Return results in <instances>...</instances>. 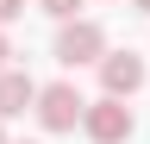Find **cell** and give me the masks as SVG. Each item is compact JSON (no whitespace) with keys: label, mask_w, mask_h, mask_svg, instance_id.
<instances>
[{"label":"cell","mask_w":150,"mask_h":144,"mask_svg":"<svg viewBox=\"0 0 150 144\" xmlns=\"http://www.w3.org/2000/svg\"><path fill=\"white\" fill-rule=\"evenodd\" d=\"M38 6H44V13H50V19H63V25H69V19H75V13H81V0H38Z\"/></svg>","instance_id":"6"},{"label":"cell","mask_w":150,"mask_h":144,"mask_svg":"<svg viewBox=\"0 0 150 144\" xmlns=\"http://www.w3.org/2000/svg\"><path fill=\"white\" fill-rule=\"evenodd\" d=\"M19 13H25V0H0V25H13Z\"/></svg>","instance_id":"7"},{"label":"cell","mask_w":150,"mask_h":144,"mask_svg":"<svg viewBox=\"0 0 150 144\" xmlns=\"http://www.w3.org/2000/svg\"><path fill=\"white\" fill-rule=\"evenodd\" d=\"M81 132L94 138V144H125L131 132H138V119H131V106L125 100H88V113H81Z\"/></svg>","instance_id":"2"},{"label":"cell","mask_w":150,"mask_h":144,"mask_svg":"<svg viewBox=\"0 0 150 144\" xmlns=\"http://www.w3.org/2000/svg\"><path fill=\"white\" fill-rule=\"evenodd\" d=\"M0 144H6V125H0Z\"/></svg>","instance_id":"10"},{"label":"cell","mask_w":150,"mask_h":144,"mask_svg":"<svg viewBox=\"0 0 150 144\" xmlns=\"http://www.w3.org/2000/svg\"><path fill=\"white\" fill-rule=\"evenodd\" d=\"M138 13H150V0H138Z\"/></svg>","instance_id":"9"},{"label":"cell","mask_w":150,"mask_h":144,"mask_svg":"<svg viewBox=\"0 0 150 144\" xmlns=\"http://www.w3.org/2000/svg\"><path fill=\"white\" fill-rule=\"evenodd\" d=\"M25 106H38V82L25 75V69H0V125L19 119Z\"/></svg>","instance_id":"5"},{"label":"cell","mask_w":150,"mask_h":144,"mask_svg":"<svg viewBox=\"0 0 150 144\" xmlns=\"http://www.w3.org/2000/svg\"><path fill=\"white\" fill-rule=\"evenodd\" d=\"M144 75H150V69H144V57H138V50H106V57H100L106 100H131V94L144 88Z\"/></svg>","instance_id":"4"},{"label":"cell","mask_w":150,"mask_h":144,"mask_svg":"<svg viewBox=\"0 0 150 144\" xmlns=\"http://www.w3.org/2000/svg\"><path fill=\"white\" fill-rule=\"evenodd\" d=\"M6 57H13V44H6V31H0V69H6Z\"/></svg>","instance_id":"8"},{"label":"cell","mask_w":150,"mask_h":144,"mask_svg":"<svg viewBox=\"0 0 150 144\" xmlns=\"http://www.w3.org/2000/svg\"><path fill=\"white\" fill-rule=\"evenodd\" d=\"M100 57H106V31L94 19H69L56 31V63L63 69H81V63H100Z\"/></svg>","instance_id":"1"},{"label":"cell","mask_w":150,"mask_h":144,"mask_svg":"<svg viewBox=\"0 0 150 144\" xmlns=\"http://www.w3.org/2000/svg\"><path fill=\"white\" fill-rule=\"evenodd\" d=\"M88 113V100L75 94V82H50L38 88V119H44V132H75Z\"/></svg>","instance_id":"3"}]
</instances>
